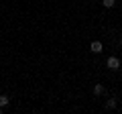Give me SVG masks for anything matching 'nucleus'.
Here are the masks:
<instances>
[{"mask_svg": "<svg viewBox=\"0 0 122 114\" xmlns=\"http://www.w3.org/2000/svg\"><path fill=\"white\" fill-rule=\"evenodd\" d=\"M106 65H108L112 71H116V69H120V59H118V57H108Z\"/></svg>", "mask_w": 122, "mask_h": 114, "instance_id": "nucleus-1", "label": "nucleus"}, {"mask_svg": "<svg viewBox=\"0 0 122 114\" xmlns=\"http://www.w3.org/2000/svg\"><path fill=\"white\" fill-rule=\"evenodd\" d=\"M90 49H92L94 53H102V49H104V47H102V43H100V41H92Z\"/></svg>", "mask_w": 122, "mask_h": 114, "instance_id": "nucleus-2", "label": "nucleus"}, {"mask_svg": "<svg viewBox=\"0 0 122 114\" xmlns=\"http://www.w3.org/2000/svg\"><path fill=\"white\" fill-rule=\"evenodd\" d=\"M94 94H96V96H102V94H104V86H102V83H96V86H94Z\"/></svg>", "mask_w": 122, "mask_h": 114, "instance_id": "nucleus-3", "label": "nucleus"}, {"mask_svg": "<svg viewBox=\"0 0 122 114\" xmlns=\"http://www.w3.org/2000/svg\"><path fill=\"white\" fill-rule=\"evenodd\" d=\"M6 104H8V98H6L4 94H0V108H4Z\"/></svg>", "mask_w": 122, "mask_h": 114, "instance_id": "nucleus-6", "label": "nucleus"}, {"mask_svg": "<svg viewBox=\"0 0 122 114\" xmlns=\"http://www.w3.org/2000/svg\"><path fill=\"white\" fill-rule=\"evenodd\" d=\"M106 108H108V110H114V108H116V100H114V98H112V100H108V102H106Z\"/></svg>", "mask_w": 122, "mask_h": 114, "instance_id": "nucleus-4", "label": "nucleus"}, {"mask_svg": "<svg viewBox=\"0 0 122 114\" xmlns=\"http://www.w3.org/2000/svg\"><path fill=\"white\" fill-rule=\"evenodd\" d=\"M120 45H122V37H120Z\"/></svg>", "mask_w": 122, "mask_h": 114, "instance_id": "nucleus-7", "label": "nucleus"}, {"mask_svg": "<svg viewBox=\"0 0 122 114\" xmlns=\"http://www.w3.org/2000/svg\"><path fill=\"white\" fill-rule=\"evenodd\" d=\"M102 4H104L106 8H112V6L116 4V0H102Z\"/></svg>", "mask_w": 122, "mask_h": 114, "instance_id": "nucleus-5", "label": "nucleus"}]
</instances>
